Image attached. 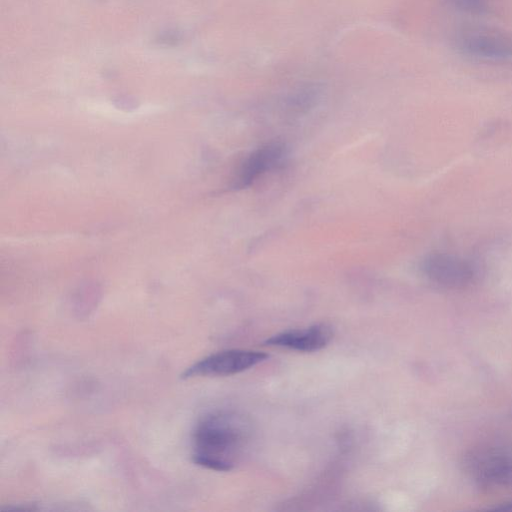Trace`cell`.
Masks as SVG:
<instances>
[{
    "label": "cell",
    "mask_w": 512,
    "mask_h": 512,
    "mask_svg": "<svg viewBox=\"0 0 512 512\" xmlns=\"http://www.w3.org/2000/svg\"><path fill=\"white\" fill-rule=\"evenodd\" d=\"M420 268L428 280L446 289H464L476 279V268L470 261L446 253L427 255Z\"/></svg>",
    "instance_id": "5b68a950"
},
{
    "label": "cell",
    "mask_w": 512,
    "mask_h": 512,
    "mask_svg": "<svg viewBox=\"0 0 512 512\" xmlns=\"http://www.w3.org/2000/svg\"><path fill=\"white\" fill-rule=\"evenodd\" d=\"M453 8L474 15L484 14L489 11L493 0H446Z\"/></svg>",
    "instance_id": "ba28073f"
},
{
    "label": "cell",
    "mask_w": 512,
    "mask_h": 512,
    "mask_svg": "<svg viewBox=\"0 0 512 512\" xmlns=\"http://www.w3.org/2000/svg\"><path fill=\"white\" fill-rule=\"evenodd\" d=\"M286 152L282 142H270L253 151L241 164L234 180L235 188L250 186L260 175L277 165Z\"/></svg>",
    "instance_id": "52a82bcc"
},
{
    "label": "cell",
    "mask_w": 512,
    "mask_h": 512,
    "mask_svg": "<svg viewBox=\"0 0 512 512\" xmlns=\"http://www.w3.org/2000/svg\"><path fill=\"white\" fill-rule=\"evenodd\" d=\"M250 438L251 426L243 416L229 411L210 412L194 428L192 461L206 469L230 471Z\"/></svg>",
    "instance_id": "6da1fadb"
},
{
    "label": "cell",
    "mask_w": 512,
    "mask_h": 512,
    "mask_svg": "<svg viewBox=\"0 0 512 512\" xmlns=\"http://www.w3.org/2000/svg\"><path fill=\"white\" fill-rule=\"evenodd\" d=\"M269 357L260 351L229 349L210 354L189 366L180 375L187 380L196 377L229 376L243 372Z\"/></svg>",
    "instance_id": "277c9868"
},
{
    "label": "cell",
    "mask_w": 512,
    "mask_h": 512,
    "mask_svg": "<svg viewBox=\"0 0 512 512\" xmlns=\"http://www.w3.org/2000/svg\"><path fill=\"white\" fill-rule=\"evenodd\" d=\"M494 510L501 511H512V500L508 502L501 503L493 508Z\"/></svg>",
    "instance_id": "9c48e42d"
},
{
    "label": "cell",
    "mask_w": 512,
    "mask_h": 512,
    "mask_svg": "<svg viewBox=\"0 0 512 512\" xmlns=\"http://www.w3.org/2000/svg\"><path fill=\"white\" fill-rule=\"evenodd\" d=\"M332 337L333 331L329 325L315 324L280 332L268 338L265 344L300 352H314L328 345Z\"/></svg>",
    "instance_id": "8992f818"
},
{
    "label": "cell",
    "mask_w": 512,
    "mask_h": 512,
    "mask_svg": "<svg viewBox=\"0 0 512 512\" xmlns=\"http://www.w3.org/2000/svg\"><path fill=\"white\" fill-rule=\"evenodd\" d=\"M462 465L479 485L512 487V453L505 448H473L463 456Z\"/></svg>",
    "instance_id": "3957f363"
},
{
    "label": "cell",
    "mask_w": 512,
    "mask_h": 512,
    "mask_svg": "<svg viewBox=\"0 0 512 512\" xmlns=\"http://www.w3.org/2000/svg\"><path fill=\"white\" fill-rule=\"evenodd\" d=\"M461 54L481 60H512V33L488 27H464L452 38Z\"/></svg>",
    "instance_id": "7a4b0ae2"
}]
</instances>
